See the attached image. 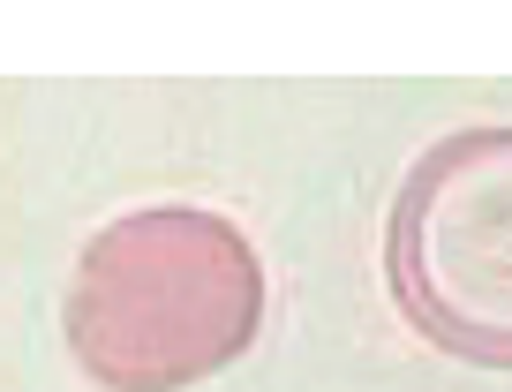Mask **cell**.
<instances>
[{"label": "cell", "instance_id": "cell-2", "mask_svg": "<svg viewBox=\"0 0 512 392\" xmlns=\"http://www.w3.org/2000/svg\"><path fill=\"white\" fill-rule=\"evenodd\" d=\"M392 310L467 370H512V121L445 129L384 212Z\"/></svg>", "mask_w": 512, "mask_h": 392}, {"label": "cell", "instance_id": "cell-1", "mask_svg": "<svg viewBox=\"0 0 512 392\" xmlns=\"http://www.w3.org/2000/svg\"><path fill=\"white\" fill-rule=\"evenodd\" d=\"M61 332L98 392H189L264 332V257L211 204H136L76 249Z\"/></svg>", "mask_w": 512, "mask_h": 392}]
</instances>
